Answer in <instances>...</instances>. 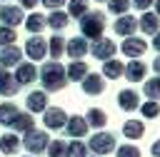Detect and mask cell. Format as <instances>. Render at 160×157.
Here are the masks:
<instances>
[{
  "label": "cell",
  "mask_w": 160,
  "mask_h": 157,
  "mask_svg": "<svg viewBox=\"0 0 160 157\" xmlns=\"http://www.w3.org/2000/svg\"><path fill=\"white\" fill-rule=\"evenodd\" d=\"M40 80H42V87H45L48 92H58V90L65 87L68 75H65V67H62L58 60H50V62L42 65V70H40Z\"/></svg>",
  "instance_id": "cell-1"
},
{
  "label": "cell",
  "mask_w": 160,
  "mask_h": 157,
  "mask_svg": "<svg viewBox=\"0 0 160 157\" xmlns=\"http://www.w3.org/2000/svg\"><path fill=\"white\" fill-rule=\"evenodd\" d=\"M80 30H82L85 37H92V40L102 37V30H105V12H100V10L85 12L82 20H80Z\"/></svg>",
  "instance_id": "cell-2"
},
{
  "label": "cell",
  "mask_w": 160,
  "mask_h": 157,
  "mask_svg": "<svg viewBox=\"0 0 160 157\" xmlns=\"http://www.w3.org/2000/svg\"><path fill=\"white\" fill-rule=\"evenodd\" d=\"M88 147H90L95 155H108V152L115 150V135H110V132H98V135H92V140L88 142Z\"/></svg>",
  "instance_id": "cell-3"
},
{
  "label": "cell",
  "mask_w": 160,
  "mask_h": 157,
  "mask_svg": "<svg viewBox=\"0 0 160 157\" xmlns=\"http://www.w3.org/2000/svg\"><path fill=\"white\" fill-rule=\"evenodd\" d=\"M115 42L112 40H108V37H98V40H92V45H90V52H92V57H98V60H112V55H115Z\"/></svg>",
  "instance_id": "cell-4"
},
{
  "label": "cell",
  "mask_w": 160,
  "mask_h": 157,
  "mask_svg": "<svg viewBox=\"0 0 160 157\" xmlns=\"http://www.w3.org/2000/svg\"><path fill=\"white\" fill-rule=\"evenodd\" d=\"M48 145H50V140H48V135H45V132H40V130H30V132H28V137H25V147H28L32 155L45 152V150H48Z\"/></svg>",
  "instance_id": "cell-5"
},
{
  "label": "cell",
  "mask_w": 160,
  "mask_h": 157,
  "mask_svg": "<svg viewBox=\"0 0 160 157\" xmlns=\"http://www.w3.org/2000/svg\"><path fill=\"white\" fill-rule=\"evenodd\" d=\"M120 50H122V55H125V57H130V60H138L140 55H145V50H148V42H145L142 37H135V35H132V37H128V40L122 42V47H120Z\"/></svg>",
  "instance_id": "cell-6"
},
{
  "label": "cell",
  "mask_w": 160,
  "mask_h": 157,
  "mask_svg": "<svg viewBox=\"0 0 160 157\" xmlns=\"http://www.w3.org/2000/svg\"><path fill=\"white\" fill-rule=\"evenodd\" d=\"M42 115H45V120H42V122H45V127H48V130H62V127H65V122H68V115H65L60 107H48Z\"/></svg>",
  "instance_id": "cell-7"
},
{
  "label": "cell",
  "mask_w": 160,
  "mask_h": 157,
  "mask_svg": "<svg viewBox=\"0 0 160 157\" xmlns=\"http://www.w3.org/2000/svg\"><path fill=\"white\" fill-rule=\"evenodd\" d=\"M118 105H120V110H125V112H132V110H140V95L135 92V90H120L118 92Z\"/></svg>",
  "instance_id": "cell-8"
},
{
  "label": "cell",
  "mask_w": 160,
  "mask_h": 157,
  "mask_svg": "<svg viewBox=\"0 0 160 157\" xmlns=\"http://www.w3.org/2000/svg\"><path fill=\"white\" fill-rule=\"evenodd\" d=\"M88 120L85 117H80V115H72V117H68V122H65V132L70 135V137H85L88 135Z\"/></svg>",
  "instance_id": "cell-9"
},
{
  "label": "cell",
  "mask_w": 160,
  "mask_h": 157,
  "mask_svg": "<svg viewBox=\"0 0 160 157\" xmlns=\"http://www.w3.org/2000/svg\"><path fill=\"white\" fill-rule=\"evenodd\" d=\"M112 30H115L118 35H122V37H132V35H135V30H138V20H135V17H130V15H120V17L115 20Z\"/></svg>",
  "instance_id": "cell-10"
},
{
  "label": "cell",
  "mask_w": 160,
  "mask_h": 157,
  "mask_svg": "<svg viewBox=\"0 0 160 157\" xmlns=\"http://www.w3.org/2000/svg\"><path fill=\"white\" fill-rule=\"evenodd\" d=\"M25 52L30 55V60H42L45 52H48V42L35 35V37H30V40L25 42Z\"/></svg>",
  "instance_id": "cell-11"
},
{
  "label": "cell",
  "mask_w": 160,
  "mask_h": 157,
  "mask_svg": "<svg viewBox=\"0 0 160 157\" xmlns=\"http://www.w3.org/2000/svg\"><path fill=\"white\" fill-rule=\"evenodd\" d=\"M145 75H148V65L142 62V60H130L128 65H125V77L128 80H132V82H145Z\"/></svg>",
  "instance_id": "cell-12"
},
{
  "label": "cell",
  "mask_w": 160,
  "mask_h": 157,
  "mask_svg": "<svg viewBox=\"0 0 160 157\" xmlns=\"http://www.w3.org/2000/svg\"><path fill=\"white\" fill-rule=\"evenodd\" d=\"M138 27L145 32V35H155L160 30V17L155 12H142V17L138 20Z\"/></svg>",
  "instance_id": "cell-13"
},
{
  "label": "cell",
  "mask_w": 160,
  "mask_h": 157,
  "mask_svg": "<svg viewBox=\"0 0 160 157\" xmlns=\"http://www.w3.org/2000/svg\"><path fill=\"white\" fill-rule=\"evenodd\" d=\"M35 77H38V70H35L32 62H20V65H18V72H15V82H18V85H28V82H32Z\"/></svg>",
  "instance_id": "cell-14"
},
{
  "label": "cell",
  "mask_w": 160,
  "mask_h": 157,
  "mask_svg": "<svg viewBox=\"0 0 160 157\" xmlns=\"http://www.w3.org/2000/svg\"><path fill=\"white\" fill-rule=\"evenodd\" d=\"M20 57H22V50L15 47V45H8V47H2V52H0V65H2V67L20 65Z\"/></svg>",
  "instance_id": "cell-15"
},
{
  "label": "cell",
  "mask_w": 160,
  "mask_h": 157,
  "mask_svg": "<svg viewBox=\"0 0 160 157\" xmlns=\"http://www.w3.org/2000/svg\"><path fill=\"white\" fill-rule=\"evenodd\" d=\"M82 90H85V95H100V92L105 90V80H102V75H85V80H82Z\"/></svg>",
  "instance_id": "cell-16"
},
{
  "label": "cell",
  "mask_w": 160,
  "mask_h": 157,
  "mask_svg": "<svg viewBox=\"0 0 160 157\" xmlns=\"http://www.w3.org/2000/svg\"><path fill=\"white\" fill-rule=\"evenodd\" d=\"M88 50H90V47H88L85 37H72V40H68V47H65V52H68L72 60H80Z\"/></svg>",
  "instance_id": "cell-17"
},
{
  "label": "cell",
  "mask_w": 160,
  "mask_h": 157,
  "mask_svg": "<svg viewBox=\"0 0 160 157\" xmlns=\"http://www.w3.org/2000/svg\"><path fill=\"white\" fill-rule=\"evenodd\" d=\"M65 75H68V80H72V82H82L85 75H88V65H85L82 60H72V62L68 65Z\"/></svg>",
  "instance_id": "cell-18"
},
{
  "label": "cell",
  "mask_w": 160,
  "mask_h": 157,
  "mask_svg": "<svg viewBox=\"0 0 160 157\" xmlns=\"http://www.w3.org/2000/svg\"><path fill=\"white\" fill-rule=\"evenodd\" d=\"M28 110L30 112H45L48 110V95L45 92H30L28 95Z\"/></svg>",
  "instance_id": "cell-19"
},
{
  "label": "cell",
  "mask_w": 160,
  "mask_h": 157,
  "mask_svg": "<svg viewBox=\"0 0 160 157\" xmlns=\"http://www.w3.org/2000/svg\"><path fill=\"white\" fill-rule=\"evenodd\" d=\"M122 135H125L128 140H140V137L145 135V125H142L140 120H128V122L122 125Z\"/></svg>",
  "instance_id": "cell-20"
},
{
  "label": "cell",
  "mask_w": 160,
  "mask_h": 157,
  "mask_svg": "<svg viewBox=\"0 0 160 157\" xmlns=\"http://www.w3.org/2000/svg\"><path fill=\"white\" fill-rule=\"evenodd\" d=\"M0 15H2V20L8 22V27H15V25L25 22V20H22V10H20V7H2V10H0Z\"/></svg>",
  "instance_id": "cell-21"
},
{
  "label": "cell",
  "mask_w": 160,
  "mask_h": 157,
  "mask_svg": "<svg viewBox=\"0 0 160 157\" xmlns=\"http://www.w3.org/2000/svg\"><path fill=\"white\" fill-rule=\"evenodd\" d=\"M102 75L115 80V77L125 75V65H122L120 60H105V65H102Z\"/></svg>",
  "instance_id": "cell-22"
},
{
  "label": "cell",
  "mask_w": 160,
  "mask_h": 157,
  "mask_svg": "<svg viewBox=\"0 0 160 157\" xmlns=\"http://www.w3.org/2000/svg\"><path fill=\"white\" fill-rule=\"evenodd\" d=\"M85 120H88V125H90V127H105L108 115H105L100 107H90V110H88V115H85Z\"/></svg>",
  "instance_id": "cell-23"
},
{
  "label": "cell",
  "mask_w": 160,
  "mask_h": 157,
  "mask_svg": "<svg viewBox=\"0 0 160 157\" xmlns=\"http://www.w3.org/2000/svg\"><path fill=\"white\" fill-rule=\"evenodd\" d=\"M142 92H145V97H148V100L160 102V75H158V77H152V80H145Z\"/></svg>",
  "instance_id": "cell-24"
},
{
  "label": "cell",
  "mask_w": 160,
  "mask_h": 157,
  "mask_svg": "<svg viewBox=\"0 0 160 157\" xmlns=\"http://www.w3.org/2000/svg\"><path fill=\"white\" fill-rule=\"evenodd\" d=\"M18 87H20V85L12 82V77H10L8 72H2V67H0V95H8V97H10V95L18 92Z\"/></svg>",
  "instance_id": "cell-25"
},
{
  "label": "cell",
  "mask_w": 160,
  "mask_h": 157,
  "mask_svg": "<svg viewBox=\"0 0 160 157\" xmlns=\"http://www.w3.org/2000/svg\"><path fill=\"white\" fill-rule=\"evenodd\" d=\"M32 125H35V120H32L30 115H25V112H18V117L12 120V127H15L18 132H30V130H35Z\"/></svg>",
  "instance_id": "cell-26"
},
{
  "label": "cell",
  "mask_w": 160,
  "mask_h": 157,
  "mask_svg": "<svg viewBox=\"0 0 160 157\" xmlns=\"http://www.w3.org/2000/svg\"><path fill=\"white\" fill-rule=\"evenodd\" d=\"M68 12H62V10H52L50 12V17H48V25L52 27V30H62L65 25H68Z\"/></svg>",
  "instance_id": "cell-27"
},
{
  "label": "cell",
  "mask_w": 160,
  "mask_h": 157,
  "mask_svg": "<svg viewBox=\"0 0 160 157\" xmlns=\"http://www.w3.org/2000/svg\"><path fill=\"white\" fill-rule=\"evenodd\" d=\"M45 25H48V17L38 15V12H32V15H30V17L25 20V27H28L30 32H35V35H38V32H40V30H42Z\"/></svg>",
  "instance_id": "cell-28"
},
{
  "label": "cell",
  "mask_w": 160,
  "mask_h": 157,
  "mask_svg": "<svg viewBox=\"0 0 160 157\" xmlns=\"http://www.w3.org/2000/svg\"><path fill=\"white\" fill-rule=\"evenodd\" d=\"M65 47H68V45H65V40H62L60 35H52V37H50V42H48V50H50L52 60H58V57L65 52Z\"/></svg>",
  "instance_id": "cell-29"
},
{
  "label": "cell",
  "mask_w": 160,
  "mask_h": 157,
  "mask_svg": "<svg viewBox=\"0 0 160 157\" xmlns=\"http://www.w3.org/2000/svg\"><path fill=\"white\" fill-rule=\"evenodd\" d=\"M15 117H18V107H15L12 102H5V105L0 107V122H2V125H12Z\"/></svg>",
  "instance_id": "cell-30"
},
{
  "label": "cell",
  "mask_w": 160,
  "mask_h": 157,
  "mask_svg": "<svg viewBox=\"0 0 160 157\" xmlns=\"http://www.w3.org/2000/svg\"><path fill=\"white\" fill-rule=\"evenodd\" d=\"M140 112H142V117H145V120H152V117H158V115H160V102L148 100V102H142V105H140Z\"/></svg>",
  "instance_id": "cell-31"
},
{
  "label": "cell",
  "mask_w": 160,
  "mask_h": 157,
  "mask_svg": "<svg viewBox=\"0 0 160 157\" xmlns=\"http://www.w3.org/2000/svg\"><path fill=\"white\" fill-rule=\"evenodd\" d=\"M68 12L72 17H82L88 12V0H70L68 2Z\"/></svg>",
  "instance_id": "cell-32"
},
{
  "label": "cell",
  "mask_w": 160,
  "mask_h": 157,
  "mask_svg": "<svg viewBox=\"0 0 160 157\" xmlns=\"http://www.w3.org/2000/svg\"><path fill=\"white\" fill-rule=\"evenodd\" d=\"M18 147H20V140H18L15 135H5V137L0 140V150H2V152H8V155H12Z\"/></svg>",
  "instance_id": "cell-33"
},
{
  "label": "cell",
  "mask_w": 160,
  "mask_h": 157,
  "mask_svg": "<svg viewBox=\"0 0 160 157\" xmlns=\"http://www.w3.org/2000/svg\"><path fill=\"white\" fill-rule=\"evenodd\" d=\"M130 5H132V0H108V10L115 15H125Z\"/></svg>",
  "instance_id": "cell-34"
},
{
  "label": "cell",
  "mask_w": 160,
  "mask_h": 157,
  "mask_svg": "<svg viewBox=\"0 0 160 157\" xmlns=\"http://www.w3.org/2000/svg\"><path fill=\"white\" fill-rule=\"evenodd\" d=\"M48 155L50 157H65L68 155V145L62 140H52V145H48Z\"/></svg>",
  "instance_id": "cell-35"
},
{
  "label": "cell",
  "mask_w": 160,
  "mask_h": 157,
  "mask_svg": "<svg viewBox=\"0 0 160 157\" xmlns=\"http://www.w3.org/2000/svg\"><path fill=\"white\" fill-rule=\"evenodd\" d=\"M68 157H88V145L72 140V145H68Z\"/></svg>",
  "instance_id": "cell-36"
},
{
  "label": "cell",
  "mask_w": 160,
  "mask_h": 157,
  "mask_svg": "<svg viewBox=\"0 0 160 157\" xmlns=\"http://www.w3.org/2000/svg\"><path fill=\"white\" fill-rule=\"evenodd\" d=\"M12 40H15V30L12 27H0V45H12Z\"/></svg>",
  "instance_id": "cell-37"
},
{
  "label": "cell",
  "mask_w": 160,
  "mask_h": 157,
  "mask_svg": "<svg viewBox=\"0 0 160 157\" xmlns=\"http://www.w3.org/2000/svg\"><path fill=\"white\" fill-rule=\"evenodd\" d=\"M118 157H140V150L135 145H122L118 147Z\"/></svg>",
  "instance_id": "cell-38"
},
{
  "label": "cell",
  "mask_w": 160,
  "mask_h": 157,
  "mask_svg": "<svg viewBox=\"0 0 160 157\" xmlns=\"http://www.w3.org/2000/svg\"><path fill=\"white\" fill-rule=\"evenodd\" d=\"M152 2H155V0H132V5H135L138 10H142V12H148Z\"/></svg>",
  "instance_id": "cell-39"
},
{
  "label": "cell",
  "mask_w": 160,
  "mask_h": 157,
  "mask_svg": "<svg viewBox=\"0 0 160 157\" xmlns=\"http://www.w3.org/2000/svg\"><path fill=\"white\" fill-rule=\"evenodd\" d=\"M40 2H42L45 7H50V10H58V7H60L65 0H40Z\"/></svg>",
  "instance_id": "cell-40"
},
{
  "label": "cell",
  "mask_w": 160,
  "mask_h": 157,
  "mask_svg": "<svg viewBox=\"0 0 160 157\" xmlns=\"http://www.w3.org/2000/svg\"><path fill=\"white\" fill-rule=\"evenodd\" d=\"M150 152H152V157H160V140H155V142H152Z\"/></svg>",
  "instance_id": "cell-41"
},
{
  "label": "cell",
  "mask_w": 160,
  "mask_h": 157,
  "mask_svg": "<svg viewBox=\"0 0 160 157\" xmlns=\"http://www.w3.org/2000/svg\"><path fill=\"white\" fill-rule=\"evenodd\" d=\"M152 47H155V50L160 52V30H158V32L152 35Z\"/></svg>",
  "instance_id": "cell-42"
},
{
  "label": "cell",
  "mask_w": 160,
  "mask_h": 157,
  "mask_svg": "<svg viewBox=\"0 0 160 157\" xmlns=\"http://www.w3.org/2000/svg\"><path fill=\"white\" fill-rule=\"evenodd\" d=\"M35 2H40V0H20L22 7H35Z\"/></svg>",
  "instance_id": "cell-43"
},
{
  "label": "cell",
  "mask_w": 160,
  "mask_h": 157,
  "mask_svg": "<svg viewBox=\"0 0 160 157\" xmlns=\"http://www.w3.org/2000/svg\"><path fill=\"white\" fill-rule=\"evenodd\" d=\"M152 70H155V75H160V55L152 60Z\"/></svg>",
  "instance_id": "cell-44"
},
{
  "label": "cell",
  "mask_w": 160,
  "mask_h": 157,
  "mask_svg": "<svg viewBox=\"0 0 160 157\" xmlns=\"http://www.w3.org/2000/svg\"><path fill=\"white\" fill-rule=\"evenodd\" d=\"M152 7H155V15L160 17V0H155V2H152Z\"/></svg>",
  "instance_id": "cell-45"
},
{
  "label": "cell",
  "mask_w": 160,
  "mask_h": 157,
  "mask_svg": "<svg viewBox=\"0 0 160 157\" xmlns=\"http://www.w3.org/2000/svg\"><path fill=\"white\" fill-rule=\"evenodd\" d=\"M100 2H105V0H100Z\"/></svg>",
  "instance_id": "cell-46"
},
{
  "label": "cell",
  "mask_w": 160,
  "mask_h": 157,
  "mask_svg": "<svg viewBox=\"0 0 160 157\" xmlns=\"http://www.w3.org/2000/svg\"><path fill=\"white\" fill-rule=\"evenodd\" d=\"M98 157H100V155H98Z\"/></svg>",
  "instance_id": "cell-47"
}]
</instances>
